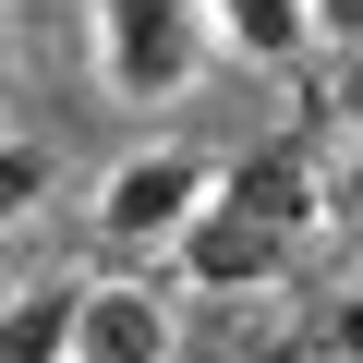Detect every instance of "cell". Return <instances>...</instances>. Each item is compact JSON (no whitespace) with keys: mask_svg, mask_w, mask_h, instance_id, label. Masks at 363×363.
Wrapping results in <instances>:
<instances>
[{"mask_svg":"<svg viewBox=\"0 0 363 363\" xmlns=\"http://www.w3.org/2000/svg\"><path fill=\"white\" fill-rule=\"evenodd\" d=\"M85 61L121 109H169L206 73V13L194 0H85Z\"/></svg>","mask_w":363,"mask_h":363,"instance_id":"cell-1","label":"cell"},{"mask_svg":"<svg viewBox=\"0 0 363 363\" xmlns=\"http://www.w3.org/2000/svg\"><path fill=\"white\" fill-rule=\"evenodd\" d=\"M0 363H73V279L0 291Z\"/></svg>","mask_w":363,"mask_h":363,"instance_id":"cell-7","label":"cell"},{"mask_svg":"<svg viewBox=\"0 0 363 363\" xmlns=\"http://www.w3.org/2000/svg\"><path fill=\"white\" fill-rule=\"evenodd\" d=\"M194 13H206V61H255V73H303L315 61L303 0H194Z\"/></svg>","mask_w":363,"mask_h":363,"instance_id":"cell-6","label":"cell"},{"mask_svg":"<svg viewBox=\"0 0 363 363\" xmlns=\"http://www.w3.org/2000/svg\"><path fill=\"white\" fill-rule=\"evenodd\" d=\"M182 315L145 279H73V363H169Z\"/></svg>","mask_w":363,"mask_h":363,"instance_id":"cell-4","label":"cell"},{"mask_svg":"<svg viewBox=\"0 0 363 363\" xmlns=\"http://www.w3.org/2000/svg\"><path fill=\"white\" fill-rule=\"evenodd\" d=\"M0 85H13V0H0Z\"/></svg>","mask_w":363,"mask_h":363,"instance_id":"cell-11","label":"cell"},{"mask_svg":"<svg viewBox=\"0 0 363 363\" xmlns=\"http://www.w3.org/2000/svg\"><path fill=\"white\" fill-rule=\"evenodd\" d=\"M315 13V49H363V0H303Z\"/></svg>","mask_w":363,"mask_h":363,"instance_id":"cell-10","label":"cell"},{"mask_svg":"<svg viewBox=\"0 0 363 363\" xmlns=\"http://www.w3.org/2000/svg\"><path fill=\"white\" fill-rule=\"evenodd\" d=\"M279 242H255L242 218H218V206H194L182 218V242H169V279L182 291H206V303H230V291H279Z\"/></svg>","mask_w":363,"mask_h":363,"instance_id":"cell-5","label":"cell"},{"mask_svg":"<svg viewBox=\"0 0 363 363\" xmlns=\"http://www.w3.org/2000/svg\"><path fill=\"white\" fill-rule=\"evenodd\" d=\"M206 206H218V218H242L255 242H279V255H291V242H303V230L327 218V109H303V121H291L279 145L230 157Z\"/></svg>","mask_w":363,"mask_h":363,"instance_id":"cell-2","label":"cell"},{"mask_svg":"<svg viewBox=\"0 0 363 363\" xmlns=\"http://www.w3.org/2000/svg\"><path fill=\"white\" fill-rule=\"evenodd\" d=\"M49 182H61V169H49L37 133H0V230H25V218L49 206Z\"/></svg>","mask_w":363,"mask_h":363,"instance_id":"cell-8","label":"cell"},{"mask_svg":"<svg viewBox=\"0 0 363 363\" xmlns=\"http://www.w3.org/2000/svg\"><path fill=\"white\" fill-rule=\"evenodd\" d=\"M206 194H218V157H194V145H133V157L97 182V242H121V255H169L182 218H194Z\"/></svg>","mask_w":363,"mask_h":363,"instance_id":"cell-3","label":"cell"},{"mask_svg":"<svg viewBox=\"0 0 363 363\" xmlns=\"http://www.w3.org/2000/svg\"><path fill=\"white\" fill-rule=\"evenodd\" d=\"M279 363H363V291H339V303H315V315H303V339H291Z\"/></svg>","mask_w":363,"mask_h":363,"instance_id":"cell-9","label":"cell"}]
</instances>
